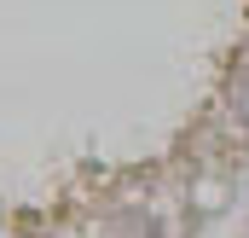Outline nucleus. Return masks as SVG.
I'll list each match as a JSON object with an SVG mask.
<instances>
[{
  "mask_svg": "<svg viewBox=\"0 0 249 238\" xmlns=\"http://www.w3.org/2000/svg\"><path fill=\"white\" fill-rule=\"evenodd\" d=\"M232 111L244 117V134H249V76L238 81V87H232Z\"/></svg>",
  "mask_w": 249,
  "mask_h": 238,
  "instance_id": "obj_1",
  "label": "nucleus"
}]
</instances>
